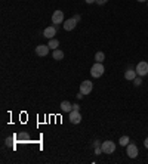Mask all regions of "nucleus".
Here are the masks:
<instances>
[{"instance_id":"1","label":"nucleus","mask_w":148,"mask_h":164,"mask_svg":"<svg viewBox=\"0 0 148 164\" xmlns=\"http://www.w3.org/2000/svg\"><path fill=\"white\" fill-rule=\"evenodd\" d=\"M104 65L101 64V62H96V64H93L92 65V68H91V74H92V77L93 78H99L102 74H104Z\"/></svg>"},{"instance_id":"2","label":"nucleus","mask_w":148,"mask_h":164,"mask_svg":"<svg viewBox=\"0 0 148 164\" xmlns=\"http://www.w3.org/2000/svg\"><path fill=\"white\" fill-rule=\"evenodd\" d=\"M135 71H136V74H138V75H141V77L147 75V74H148V62H145V61H141L139 64L136 65Z\"/></svg>"},{"instance_id":"3","label":"nucleus","mask_w":148,"mask_h":164,"mask_svg":"<svg viewBox=\"0 0 148 164\" xmlns=\"http://www.w3.org/2000/svg\"><path fill=\"white\" fill-rule=\"evenodd\" d=\"M101 148H102V152H104V154H113V152L115 151L114 142H111V140H105V142H102Z\"/></svg>"},{"instance_id":"4","label":"nucleus","mask_w":148,"mask_h":164,"mask_svg":"<svg viewBox=\"0 0 148 164\" xmlns=\"http://www.w3.org/2000/svg\"><path fill=\"white\" fill-rule=\"evenodd\" d=\"M93 89V83L91 80H84V82L80 84V92H82L83 95H89Z\"/></svg>"},{"instance_id":"5","label":"nucleus","mask_w":148,"mask_h":164,"mask_svg":"<svg viewBox=\"0 0 148 164\" xmlns=\"http://www.w3.org/2000/svg\"><path fill=\"white\" fill-rule=\"evenodd\" d=\"M64 21V12L62 10H55L52 15V22L53 24H61Z\"/></svg>"},{"instance_id":"6","label":"nucleus","mask_w":148,"mask_h":164,"mask_svg":"<svg viewBox=\"0 0 148 164\" xmlns=\"http://www.w3.org/2000/svg\"><path fill=\"white\" fill-rule=\"evenodd\" d=\"M70 121L73 124H79L82 121V115H80V111H71L70 113Z\"/></svg>"},{"instance_id":"7","label":"nucleus","mask_w":148,"mask_h":164,"mask_svg":"<svg viewBox=\"0 0 148 164\" xmlns=\"http://www.w3.org/2000/svg\"><path fill=\"white\" fill-rule=\"evenodd\" d=\"M138 147L135 145V143H129L127 145V155L130 157V158H136L138 157Z\"/></svg>"},{"instance_id":"8","label":"nucleus","mask_w":148,"mask_h":164,"mask_svg":"<svg viewBox=\"0 0 148 164\" xmlns=\"http://www.w3.org/2000/svg\"><path fill=\"white\" fill-rule=\"evenodd\" d=\"M43 36L46 37V39H53V36H56V28L55 27H46L45 28V31H43Z\"/></svg>"},{"instance_id":"9","label":"nucleus","mask_w":148,"mask_h":164,"mask_svg":"<svg viewBox=\"0 0 148 164\" xmlns=\"http://www.w3.org/2000/svg\"><path fill=\"white\" fill-rule=\"evenodd\" d=\"M76 25H77V21L74 18H70V19H67L65 22H64V30L65 31H71V30L76 28Z\"/></svg>"},{"instance_id":"10","label":"nucleus","mask_w":148,"mask_h":164,"mask_svg":"<svg viewBox=\"0 0 148 164\" xmlns=\"http://www.w3.org/2000/svg\"><path fill=\"white\" fill-rule=\"evenodd\" d=\"M49 46H45V44H40V46H37L36 48V53L39 55V56H46L48 53H49Z\"/></svg>"},{"instance_id":"11","label":"nucleus","mask_w":148,"mask_h":164,"mask_svg":"<svg viewBox=\"0 0 148 164\" xmlns=\"http://www.w3.org/2000/svg\"><path fill=\"white\" fill-rule=\"evenodd\" d=\"M61 109H62L64 113H71V111H73V104H70L68 101H62V102H61Z\"/></svg>"},{"instance_id":"12","label":"nucleus","mask_w":148,"mask_h":164,"mask_svg":"<svg viewBox=\"0 0 148 164\" xmlns=\"http://www.w3.org/2000/svg\"><path fill=\"white\" fill-rule=\"evenodd\" d=\"M136 75H138V74H136L135 70H127V71L124 73V78H126V80H135Z\"/></svg>"},{"instance_id":"13","label":"nucleus","mask_w":148,"mask_h":164,"mask_svg":"<svg viewBox=\"0 0 148 164\" xmlns=\"http://www.w3.org/2000/svg\"><path fill=\"white\" fill-rule=\"evenodd\" d=\"M52 56H53V59H56V61H61V59L64 58V52L59 49H55L53 53H52Z\"/></svg>"},{"instance_id":"14","label":"nucleus","mask_w":148,"mask_h":164,"mask_svg":"<svg viewBox=\"0 0 148 164\" xmlns=\"http://www.w3.org/2000/svg\"><path fill=\"white\" fill-rule=\"evenodd\" d=\"M48 46H49L50 49H53V50H55V49L58 48V46H59V41H58L56 39H50L49 43H48Z\"/></svg>"},{"instance_id":"15","label":"nucleus","mask_w":148,"mask_h":164,"mask_svg":"<svg viewBox=\"0 0 148 164\" xmlns=\"http://www.w3.org/2000/svg\"><path fill=\"white\" fill-rule=\"evenodd\" d=\"M104 59H105L104 52H98V53L95 55V61H96V62H101V64H102V62H104Z\"/></svg>"},{"instance_id":"16","label":"nucleus","mask_w":148,"mask_h":164,"mask_svg":"<svg viewBox=\"0 0 148 164\" xmlns=\"http://www.w3.org/2000/svg\"><path fill=\"white\" fill-rule=\"evenodd\" d=\"M119 143H120L122 147H127V145H129V138H127V136H122L120 140H119Z\"/></svg>"},{"instance_id":"17","label":"nucleus","mask_w":148,"mask_h":164,"mask_svg":"<svg viewBox=\"0 0 148 164\" xmlns=\"http://www.w3.org/2000/svg\"><path fill=\"white\" fill-rule=\"evenodd\" d=\"M133 83H135V86H139L141 83H142V80H141V75H139V77H135V80H133Z\"/></svg>"},{"instance_id":"18","label":"nucleus","mask_w":148,"mask_h":164,"mask_svg":"<svg viewBox=\"0 0 148 164\" xmlns=\"http://www.w3.org/2000/svg\"><path fill=\"white\" fill-rule=\"evenodd\" d=\"M108 0H95V3H98V5H105Z\"/></svg>"},{"instance_id":"19","label":"nucleus","mask_w":148,"mask_h":164,"mask_svg":"<svg viewBox=\"0 0 148 164\" xmlns=\"http://www.w3.org/2000/svg\"><path fill=\"white\" fill-rule=\"evenodd\" d=\"M73 109H74V111H79V105H77V104H74V105H73Z\"/></svg>"},{"instance_id":"20","label":"nucleus","mask_w":148,"mask_h":164,"mask_svg":"<svg viewBox=\"0 0 148 164\" xmlns=\"http://www.w3.org/2000/svg\"><path fill=\"white\" fill-rule=\"evenodd\" d=\"M74 19H76V21L79 22V21H80V15H76V17H74Z\"/></svg>"},{"instance_id":"21","label":"nucleus","mask_w":148,"mask_h":164,"mask_svg":"<svg viewBox=\"0 0 148 164\" xmlns=\"http://www.w3.org/2000/svg\"><path fill=\"white\" fill-rule=\"evenodd\" d=\"M93 145H95V148H96V147H101V145H102V143H99L98 140H96V142H95V143H93Z\"/></svg>"},{"instance_id":"22","label":"nucleus","mask_w":148,"mask_h":164,"mask_svg":"<svg viewBox=\"0 0 148 164\" xmlns=\"http://www.w3.org/2000/svg\"><path fill=\"white\" fill-rule=\"evenodd\" d=\"M144 145H145V148H148V138L144 140Z\"/></svg>"},{"instance_id":"23","label":"nucleus","mask_w":148,"mask_h":164,"mask_svg":"<svg viewBox=\"0 0 148 164\" xmlns=\"http://www.w3.org/2000/svg\"><path fill=\"white\" fill-rule=\"evenodd\" d=\"M84 2H86V3H89V5H91V3H95V0H84Z\"/></svg>"},{"instance_id":"24","label":"nucleus","mask_w":148,"mask_h":164,"mask_svg":"<svg viewBox=\"0 0 148 164\" xmlns=\"http://www.w3.org/2000/svg\"><path fill=\"white\" fill-rule=\"evenodd\" d=\"M138 2H147V0H138Z\"/></svg>"},{"instance_id":"25","label":"nucleus","mask_w":148,"mask_h":164,"mask_svg":"<svg viewBox=\"0 0 148 164\" xmlns=\"http://www.w3.org/2000/svg\"><path fill=\"white\" fill-rule=\"evenodd\" d=\"M147 3H148V0H147Z\"/></svg>"}]
</instances>
